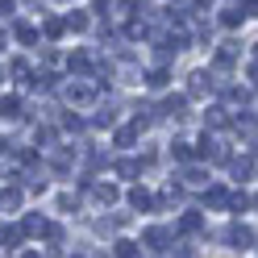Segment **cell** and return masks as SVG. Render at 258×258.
Masks as SVG:
<instances>
[{
  "instance_id": "obj_1",
  "label": "cell",
  "mask_w": 258,
  "mask_h": 258,
  "mask_svg": "<svg viewBox=\"0 0 258 258\" xmlns=\"http://www.w3.org/2000/svg\"><path fill=\"white\" fill-rule=\"evenodd\" d=\"M142 241H146L150 250H158V254H163V250L171 246V233H167V229H158V225H154V229H146V233H142Z\"/></svg>"
},
{
  "instance_id": "obj_2",
  "label": "cell",
  "mask_w": 258,
  "mask_h": 258,
  "mask_svg": "<svg viewBox=\"0 0 258 258\" xmlns=\"http://www.w3.org/2000/svg\"><path fill=\"white\" fill-rule=\"evenodd\" d=\"M225 241H229V246H250L254 233L246 229V225H229V229H225Z\"/></svg>"
},
{
  "instance_id": "obj_3",
  "label": "cell",
  "mask_w": 258,
  "mask_h": 258,
  "mask_svg": "<svg viewBox=\"0 0 258 258\" xmlns=\"http://www.w3.org/2000/svg\"><path fill=\"white\" fill-rule=\"evenodd\" d=\"M67 100H71V104H88V100H96V88H88V84L75 88V84H71V88H67Z\"/></svg>"
},
{
  "instance_id": "obj_4",
  "label": "cell",
  "mask_w": 258,
  "mask_h": 258,
  "mask_svg": "<svg viewBox=\"0 0 258 258\" xmlns=\"http://www.w3.org/2000/svg\"><path fill=\"white\" fill-rule=\"evenodd\" d=\"M0 208H5V217H9V213H17V208H21V187H5V196H0Z\"/></svg>"
},
{
  "instance_id": "obj_5",
  "label": "cell",
  "mask_w": 258,
  "mask_h": 258,
  "mask_svg": "<svg viewBox=\"0 0 258 258\" xmlns=\"http://www.w3.org/2000/svg\"><path fill=\"white\" fill-rule=\"evenodd\" d=\"M25 237V225H5V250H17Z\"/></svg>"
},
{
  "instance_id": "obj_6",
  "label": "cell",
  "mask_w": 258,
  "mask_h": 258,
  "mask_svg": "<svg viewBox=\"0 0 258 258\" xmlns=\"http://www.w3.org/2000/svg\"><path fill=\"white\" fill-rule=\"evenodd\" d=\"M112 254H117V258H138V241L117 237V241H112Z\"/></svg>"
},
{
  "instance_id": "obj_7",
  "label": "cell",
  "mask_w": 258,
  "mask_h": 258,
  "mask_svg": "<svg viewBox=\"0 0 258 258\" xmlns=\"http://www.w3.org/2000/svg\"><path fill=\"white\" fill-rule=\"evenodd\" d=\"M204 200L213 204V208H229V204H233V196H229V191H225V187H213V191H208Z\"/></svg>"
},
{
  "instance_id": "obj_8",
  "label": "cell",
  "mask_w": 258,
  "mask_h": 258,
  "mask_svg": "<svg viewBox=\"0 0 258 258\" xmlns=\"http://www.w3.org/2000/svg\"><path fill=\"white\" fill-rule=\"evenodd\" d=\"M129 204H134V208H150V204H154V196H150L146 187H134V191H129Z\"/></svg>"
},
{
  "instance_id": "obj_9",
  "label": "cell",
  "mask_w": 258,
  "mask_h": 258,
  "mask_svg": "<svg viewBox=\"0 0 258 258\" xmlns=\"http://www.w3.org/2000/svg\"><path fill=\"white\" fill-rule=\"evenodd\" d=\"M187 92H191V96H204V92H208V75H204V71H196V75L187 79Z\"/></svg>"
},
{
  "instance_id": "obj_10",
  "label": "cell",
  "mask_w": 258,
  "mask_h": 258,
  "mask_svg": "<svg viewBox=\"0 0 258 258\" xmlns=\"http://www.w3.org/2000/svg\"><path fill=\"white\" fill-rule=\"evenodd\" d=\"M229 171H233V179H246V175L254 171V163H250V158H233V163H229Z\"/></svg>"
},
{
  "instance_id": "obj_11",
  "label": "cell",
  "mask_w": 258,
  "mask_h": 258,
  "mask_svg": "<svg viewBox=\"0 0 258 258\" xmlns=\"http://www.w3.org/2000/svg\"><path fill=\"white\" fill-rule=\"evenodd\" d=\"M96 200L112 204V200H117V187H112V183H96Z\"/></svg>"
},
{
  "instance_id": "obj_12",
  "label": "cell",
  "mask_w": 258,
  "mask_h": 258,
  "mask_svg": "<svg viewBox=\"0 0 258 258\" xmlns=\"http://www.w3.org/2000/svg\"><path fill=\"white\" fill-rule=\"evenodd\" d=\"M179 229H183V233H196V229H200V213H183Z\"/></svg>"
},
{
  "instance_id": "obj_13",
  "label": "cell",
  "mask_w": 258,
  "mask_h": 258,
  "mask_svg": "<svg viewBox=\"0 0 258 258\" xmlns=\"http://www.w3.org/2000/svg\"><path fill=\"white\" fill-rule=\"evenodd\" d=\"M67 29H88V13H67Z\"/></svg>"
},
{
  "instance_id": "obj_14",
  "label": "cell",
  "mask_w": 258,
  "mask_h": 258,
  "mask_svg": "<svg viewBox=\"0 0 258 258\" xmlns=\"http://www.w3.org/2000/svg\"><path fill=\"white\" fill-rule=\"evenodd\" d=\"M17 38H21L25 46H34V42H38V29H34V25H17Z\"/></svg>"
},
{
  "instance_id": "obj_15",
  "label": "cell",
  "mask_w": 258,
  "mask_h": 258,
  "mask_svg": "<svg viewBox=\"0 0 258 258\" xmlns=\"http://www.w3.org/2000/svg\"><path fill=\"white\" fill-rule=\"evenodd\" d=\"M134 138H138V129H121V134H117V146L129 150V146H134Z\"/></svg>"
},
{
  "instance_id": "obj_16",
  "label": "cell",
  "mask_w": 258,
  "mask_h": 258,
  "mask_svg": "<svg viewBox=\"0 0 258 258\" xmlns=\"http://www.w3.org/2000/svg\"><path fill=\"white\" fill-rule=\"evenodd\" d=\"M62 29H67V21H58V17H50V21H46V38H58Z\"/></svg>"
},
{
  "instance_id": "obj_17",
  "label": "cell",
  "mask_w": 258,
  "mask_h": 258,
  "mask_svg": "<svg viewBox=\"0 0 258 258\" xmlns=\"http://www.w3.org/2000/svg\"><path fill=\"white\" fill-rule=\"evenodd\" d=\"M221 21H225V25L233 29V25H241V21H246V17H241V9H229V13H221Z\"/></svg>"
},
{
  "instance_id": "obj_18",
  "label": "cell",
  "mask_w": 258,
  "mask_h": 258,
  "mask_svg": "<svg viewBox=\"0 0 258 258\" xmlns=\"http://www.w3.org/2000/svg\"><path fill=\"white\" fill-rule=\"evenodd\" d=\"M9 71H13V75H17V79H29V67H25V62H21V58H13V62H9Z\"/></svg>"
},
{
  "instance_id": "obj_19",
  "label": "cell",
  "mask_w": 258,
  "mask_h": 258,
  "mask_svg": "<svg viewBox=\"0 0 258 258\" xmlns=\"http://www.w3.org/2000/svg\"><path fill=\"white\" fill-rule=\"evenodd\" d=\"M175 158H179V163H191V146H187V142H179V146H175Z\"/></svg>"
},
{
  "instance_id": "obj_20",
  "label": "cell",
  "mask_w": 258,
  "mask_h": 258,
  "mask_svg": "<svg viewBox=\"0 0 258 258\" xmlns=\"http://www.w3.org/2000/svg\"><path fill=\"white\" fill-rule=\"evenodd\" d=\"M75 204H79V200L71 196V191H67V196H58V208H62V213H71V208H75Z\"/></svg>"
},
{
  "instance_id": "obj_21",
  "label": "cell",
  "mask_w": 258,
  "mask_h": 258,
  "mask_svg": "<svg viewBox=\"0 0 258 258\" xmlns=\"http://www.w3.org/2000/svg\"><path fill=\"white\" fill-rule=\"evenodd\" d=\"M187 183H191V187H200V183H204V171L191 167V171H187Z\"/></svg>"
},
{
  "instance_id": "obj_22",
  "label": "cell",
  "mask_w": 258,
  "mask_h": 258,
  "mask_svg": "<svg viewBox=\"0 0 258 258\" xmlns=\"http://www.w3.org/2000/svg\"><path fill=\"white\" fill-rule=\"evenodd\" d=\"M17 258H42V250H21Z\"/></svg>"
}]
</instances>
